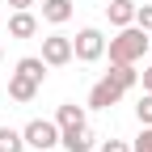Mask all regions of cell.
Instances as JSON below:
<instances>
[{"label":"cell","instance_id":"obj_1","mask_svg":"<svg viewBox=\"0 0 152 152\" xmlns=\"http://www.w3.org/2000/svg\"><path fill=\"white\" fill-rule=\"evenodd\" d=\"M110 64H135V59H144V51H148V30H140L135 21L131 26H123L118 34L110 38Z\"/></svg>","mask_w":152,"mask_h":152},{"label":"cell","instance_id":"obj_2","mask_svg":"<svg viewBox=\"0 0 152 152\" xmlns=\"http://www.w3.org/2000/svg\"><path fill=\"white\" fill-rule=\"evenodd\" d=\"M72 55H76L80 64H97L102 55H106V34H102L97 26H85L80 34L72 38Z\"/></svg>","mask_w":152,"mask_h":152},{"label":"cell","instance_id":"obj_3","mask_svg":"<svg viewBox=\"0 0 152 152\" xmlns=\"http://www.w3.org/2000/svg\"><path fill=\"white\" fill-rule=\"evenodd\" d=\"M26 144L34 148V152H51L55 144H59V123L55 118H34V123H26Z\"/></svg>","mask_w":152,"mask_h":152},{"label":"cell","instance_id":"obj_4","mask_svg":"<svg viewBox=\"0 0 152 152\" xmlns=\"http://www.w3.org/2000/svg\"><path fill=\"white\" fill-rule=\"evenodd\" d=\"M42 59H47V68L72 64V59H76V55H72V38H68V34H47V38H42Z\"/></svg>","mask_w":152,"mask_h":152},{"label":"cell","instance_id":"obj_5","mask_svg":"<svg viewBox=\"0 0 152 152\" xmlns=\"http://www.w3.org/2000/svg\"><path fill=\"white\" fill-rule=\"evenodd\" d=\"M123 93H127V89H118L114 80H106V76H102V80L89 89V106H93V110H110V106L123 102Z\"/></svg>","mask_w":152,"mask_h":152},{"label":"cell","instance_id":"obj_6","mask_svg":"<svg viewBox=\"0 0 152 152\" xmlns=\"http://www.w3.org/2000/svg\"><path fill=\"white\" fill-rule=\"evenodd\" d=\"M38 34V17L30 13V9H13V17H9V38H34Z\"/></svg>","mask_w":152,"mask_h":152},{"label":"cell","instance_id":"obj_7","mask_svg":"<svg viewBox=\"0 0 152 152\" xmlns=\"http://www.w3.org/2000/svg\"><path fill=\"white\" fill-rule=\"evenodd\" d=\"M59 144H64L68 152H89V148H93V131H89V127H64V131H59Z\"/></svg>","mask_w":152,"mask_h":152},{"label":"cell","instance_id":"obj_8","mask_svg":"<svg viewBox=\"0 0 152 152\" xmlns=\"http://www.w3.org/2000/svg\"><path fill=\"white\" fill-rule=\"evenodd\" d=\"M9 97L13 102H34L38 97V80H30L26 72H13L9 76Z\"/></svg>","mask_w":152,"mask_h":152},{"label":"cell","instance_id":"obj_9","mask_svg":"<svg viewBox=\"0 0 152 152\" xmlns=\"http://www.w3.org/2000/svg\"><path fill=\"white\" fill-rule=\"evenodd\" d=\"M135 0H110V4H106V17H110V26H131V21H135Z\"/></svg>","mask_w":152,"mask_h":152},{"label":"cell","instance_id":"obj_10","mask_svg":"<svg viewBox=\"0 0 152 152\" xmlns=\"http://www.w3.org/2000/svg\"><path fill=\"white\" fill-rule=\"evenodd\" d=\"M68 17H72V0H42V21L64 26Z\"/></svg>","mask_w":152,"mask_h":152},{"label":"cell","instance_id":"obj_11","mask_svg":"<svg viewBox=\"0 0 152 152\" xmlns=\"http://www.w3.org/2000/svg\"><path fill=\"white\" fill-rule=\"evenodd\" d=\"M55 123H59V131H64V127H85V106L64 102L59 110H55Z\"/></svg>","mask_w":152,"mask_h":152},{"label":"cell","instance_id":"obj_12","mask_svg":"<svg viewBox=\"0 0 152 152\" xmlns=\"http://www.w3.org/2000/svg\"><path fill=\"white\" fill-rule=\"evenodd\" d=\"M106 80H114L118 89H131L140 80V72H135V64H110V72H106Z\"/></svg>","mask_w":152,"mask_h":152},{"label":"cell","instance_id":"obj_13","mask_svg":"<svg viewBox=\"0 0 152 152\" xmlns=\"http://www.w3.org/2000/svg\"><path fill=\"white\" fill-rule=\"evenodd\" d=\"M17 72H26L30 80L42 85L47 80V59H42V55H26V59H17Z\"/></svg>","mask_w":152,"mask_h":152},{"label":"cell","instance_id":"obj_14","mask_svg":"<svg viewBox=\"0 0 152 152\" xmlns=\"http://www.w3.org/2000/svg\"><path fill=\"white\" fill-rule=\"evenodd\" d=\"M0 152H26V135L13 127H0Z\"/></svg>","mask_w":152,"mask_h":152},{"label":"cell","instance_id":"obj_15","mask_svg":"<svg viewBox=\"0 0 152 152\" xmlns=\"http://www.w3.org/2000/svg\"><path fill=\"white\" fill-rule=\"evenodd\" d=\"M135 114H140V123H144V127H152V93H148V89H144V97H140Z\"/></svg>","mask_w":152,"mask_h":152},{"label":"cell","instance_id":"obj_16","mask_svg":"<svg viewBox=\"0 0 152 152\" xmlns=\"http://www.w3.org/2000/svg\"><path fill=\"white\" fill-rule=\"evenodd\" d=\"M135 26L152 34V4H140V9H135Z\"/></svg>","mask_w":152,"mask_h":152},{"label":"cell","instance_id":"obj_17","mask_svg":"<svg viewBox=\"0 0 152 152\" xmlns=\"http://www.w3.org/2000/svg\"><path fill=\"white\" fill-rule=\"evenodd\" d=\"M131 152H152V127L140 131V140H135V148H131Z\"/></svg>","mask_w":152,"mask_h":152},{"label":"cell","instance_id":"obj_18","mask_svg":"<svg viewBox=\"0 0 152 152\" xmlns=\"http://www.w3.org/2000/svg\"><path fill=\"white\" fill-rule=\"evenodd\" d=\"M102 152H131V148H127L123 140H106V144H102Z\"/></svg>","mask_w":152,"mask_h":152},{"label":"cell","instance_id":"obj_19","mask_svg":"<svg viewBox=\"0 0 152 152\" xmlns=\"http://www.w3.org/2000/svg\"><path fill=\"white\" fill-rule=\"evenodd\" d=\"M140 80H144V89L152 93V68H144V72H140Z\"/></svg>","mask_w":152,"mask_h":152},{"label":"cell","instance_id":"obj_20","mask_svg":"<svg viewBox=\"0 0 152 152\" xmlns=\"http://www.w3.org/2000/svg\"><path fill=\"white\" fill-rule=\"evenodd\" d=\"M9 4H13V9H30L34 0H9Z\"/></svg>","mask_w":152,"mask_h":152},{"label":"cell","instance_id":"obj_21","mask_svg":"<svg viewBox=\"0 0 152 152\" xmlns=\"http://www.w3.org/2000/svg\"><path fill=\"white\" fill-rule=\"evenodd\" d=\"M0 59H4V51H0Z\"/></svg>","mask_w":152,"mask_h":152},{"label":"cell","instance_id":"obj_22","mask_svg":"<svg viewBox=\"0 0 152 152\" xmlns=\"http://www.w3.org/2000/svg\"><path fill=\"white\" fill-rule=\"evenodd\" d=\"M148 47H152V38H148Z\"/></svg>","mask_w":152,"mask_h":152}]
</instances>
